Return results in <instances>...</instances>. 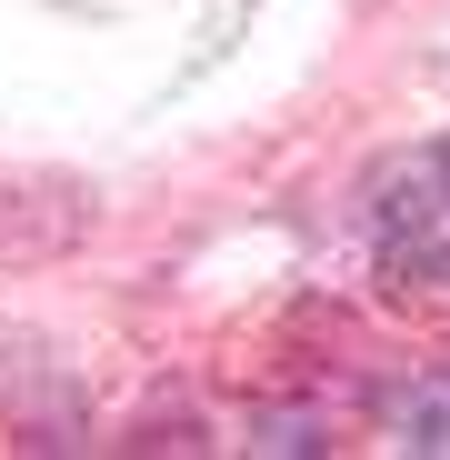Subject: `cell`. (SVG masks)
<instances>
[{
    "instance_id": "7a4b0ae2",
    "label": "cell",
    "mask_w": 450,
    "mask_h": 460,
    "mask_svg": "<svg viewBox=\"0 0 450 460\" xmlns=\"http://www.w3.org/2000/svg\"><path fill=\"white\" fill-rule=\"evenodd\" d=\"M391 430H401V450L450 460V380H410V391L391 401Z\"/></svg>"
},
{
    "instance_id": "277c9868",
    "label": "cell",
    "mask_w": 450,
    "mask_h": 460,
    "mask_svg": "<svg viewBox=\"0 0 450 460\" xmlns=\"http://www.w3.org/2000/svg\"><path fill=\"white\" fill-rule=\"evenodd\" d=\"M430 190H440V210H450V140H440V181H430Z\"/></svg>"
},
{
    "instance_id": "3957f363",
    "label": "cell",
    "mask_w": 450,
    "mask_h": 460,
    "mask_svg": "<svg viewBox=\"0 0 450 460\" xmlns=\"http://www.w3.org/2000/svg\"><path fill=\"white\" fill-rule=\"evenodd\" d=\"M251 450H280V460H290V450H331V440H321L311 411H260V420H251Z\"/></svg>"
},
{
    "instance_id": "6da1fadb",
    "label": "cell",
    "mask_w": 450,
    "mask_h": 460,
    "mask_svg": "<svg viewBox=\"0 0 450 460\" xmlns=\"http://www.w3.org/2000/svg\"><path fill=\"white\" fill-rule=\"evenodd\" d=\"M381 280L410 300V290H440L450 280V210H440V190H401V200H381Z\"/></svg>"
}]
</instances>
